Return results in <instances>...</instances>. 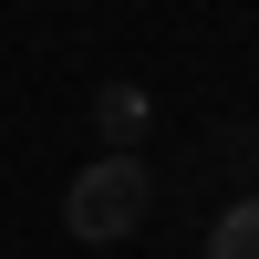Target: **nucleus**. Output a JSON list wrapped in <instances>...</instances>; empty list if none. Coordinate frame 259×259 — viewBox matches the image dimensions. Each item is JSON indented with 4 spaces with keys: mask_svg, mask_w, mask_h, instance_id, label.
Here are the masks:
<instances>
[{
    "mask_svg": "<svg viewBox=\"0 0 259 259\" xmlns=\"http://www.w3.org/2000/svg\"><path fill=\"white\" fill-rule=\"evenodd\" d=\"M145 207H156V166L145 156H94V166H73V187H62V228H73L83 249L135 239Z\"/></svg>",
    "mask_w": 259,
    "mask_h": 259,
    "instance_id": "1",
    "label": "nucleus"
},
{
    "mask_svg": "<svg viewBox=\"0 0 259 259\" xmlns=\"http://www.w3.org/2000/svg\"><path fill=\"white\" fill-rule=\"evenodd\" d=\"M145 124H156V104H145L135 83H104V94H94V135H104V156H135Z\"/></svg>",
    "mask_w": 259,
    "mask_h": 259,
    "instance_id": "2",
    "label": "nucleus"
},
{
    "mask_svg": "<svg viewBox=\"0 0 259 259\" xmlns=\"http://www.w3.org/2000/svg\"><path fill=\"white\" fill-rule=\"evenodd\" d=\"M207 259H259V197H239L218 228H207Z\"/></svg>",
    "mask_w": 259,
    "mask_h": 259,
    "instance_id": "3",
    "label": "nucleus"
}]
</instances>
